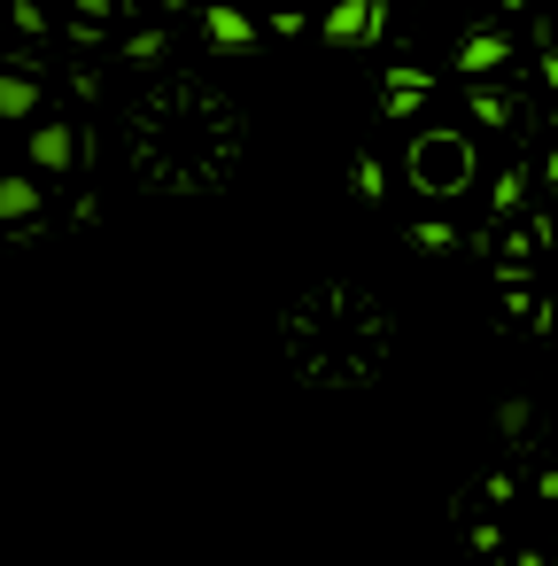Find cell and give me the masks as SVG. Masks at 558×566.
I'll return each mask as SVG.
<instances>
[{
    "mask_svg": "<svg viewBox=\"0 0 558 566\" xmlns=\"http://www.w3.org/2000/svg\"><path fill=\"white\" fill-rule=\"evenodd\" d=\"M365 32H380V9H372V0H334V9H326V40H334V48H349V40H365Z\"/></svg>",
    "mask_w": 558,
    "mask_h": 566,
    "instance_id": "1",
    "label": "cell"
},
{
    "mask_svg": "<svg viewBox=\"0 0 558 566\" xmlns=\"http://www.w3.org/2000/svg\"><path fill=\"white\" fill-rule=\"evenodd\" d=\"M32 164L40 171H71L78 164V133L71 125H32Z\"/></svg>",
    "mask_w": 558,
    "mask_h": 566,
    "instance_id": "2",
    "label": "cell"
},
{
    "mask_svg": "<svg viewBox=\"0 0 558 566\" xmlns=\"http://www.w3.org/2000/svg\"><path fill=\"white\" fill-rule=\"evenodd\" d=\"M504 63H512L504 32H473V40L457 48V71H465V78H488V71H504Z\"/></svg>",
    "mask_w": 558,
    "mask_h": 566,
    "instance_id": "3",
    "label": "cell"
},
{
    "mask_svg": "<svg viewBox=\"0 0 558 566\" xmlns=\"http://www.w3.org/2000/svg\"><path fill=\"white\" fill-rule=\"evenodd\" d=\"M40 210V179H0V226H24Z\"/></svg>",
    "mask_w": 558,
    "mask_h": 566,
    "instance_id": "4",
    "label": "cell"
},
{
    "mask_svg": "<svg viewBox=\"0 0 558 566\" xmlns=\"http://www.w3.org/2000/svg\"><path fill=\"white\" fill-rule=\"evenodd\" d=\"M202 24H210V48H249V40H256V24H249L241 9H210Z\"/></svg>",
    "mask_w": 558,
    "mask_h": 566,
    "instance_id": "5",
    "label": "cell"
},
{
    "mask_svg": "<svg viewBox=\"0 0 558 566\" xmlns=\"http://www.w3.org/2000/svg\"><path fill=\"white\" fill-rule=\"evenodd\" d=\"M40 109V86L32 78H0V117H32Z\"/></svg>",
    "mask_w": 558,
    "mask_h": 566,
    "instance_id": "6",
    "label": "cell"
},
{
    "mask_svg": "<svg viewBox=\"0 0 558 566\" xmlns=\"http://www.w3.org/2000/svg\"><path fill=\"white\" fill-rule=\"evenodd\" d=\"M543 86H550V94H558V55H543Z\"/></svg>",
    "mask_w": 558,
    "mask_h": 566,
    "instance_id": "7",
    "label": "cell"
},
{
    "mask_svg": "<svg viewBox=\"0 0 558 566\" xmlns=\"http://www.w3.org/2000/svg\"><path fill=\"white\" fill-rule=\"evenodd\" d=\"M543 171H550V179H558V148H550V156H543Z\"/></svg>",
    "mask_w": 558,
    "mask_h": 566,
    "instance_id": "8",
    "label": "cell"
},
{
    "mask_svg": "<svg viewBox=\"0 0 558 566\" xmlns=\"http://www.w3.org/2000/svg\"><path fill=\"white\" fill-rule=\"evenodd\" d=\"M504 9H527V0H504Z\"/></svg>",
    "mask_w": 558,
    "mask_h": 566,
    "instance_id": "9",
    "label": "cell"
}]
</instances>
